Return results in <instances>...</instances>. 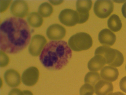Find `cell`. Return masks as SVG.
<instances>
[{
  "instance_id": "cell-8",
  "label": "cell",
  "mask_w": 126,
  "mask_h": 95,
  "mask_svg": "<svg viewBox=\"0 0 126 95\" xmlns=\"http://www.w3.org/2000/svg\"><path fill=\"white\" fill-rule=\"evenodd\" d=\"M39 75L38 69L34 66L30 67L25 70L21 76V80L25 85L32 86L38 82Z\"/></svg>"
},
{
  "instance_id": "cell-21",
  "label": "cell",
  "mask_w": 126,
  "mask_h": 95,
  "mask_svg": "<svg viewBox=\"0 0 126 95\" xmlns=\"http://www.w3.org/2000/svg\"><path fill=\"white\" fill-rule=\"evenodd\" d=\"M93 86L87 83L83 85L79 90L80 95H93L94 92Z\"/></svg>"
},
{
  "instance_id": "cell-12",
  "label": "cell",
  "mask_w": 126,
  "mask_h": 95,
  "mask_svg": "<svg viewBox=\"0 0 126 95\" xmlns=\"http://www.w3.org/2000/svg\"><path fill=\"white\" fill-rule=\"evenodd\" d=\"M4 78L6 84L11 87H16L21 83L20 77L19 73L13 69L6 70L4 73Z\"/></svg>"
},
{
  "instance_id": "cell-10",
  "label": "cell",
  "mask_w": 126,
  "mask_h": 95,
  "mask_svg": "<svg viewBox=\"0 0 126 95\" xmlns=\"http://www.w3.org/2000/svg\"><path fill=\"white\" fill-rule=\"evenodd\" d=\"M92 2L91 0H77L76 3L77 11L79 16V23L83 24L86 22L89 17V11Z\"/></svg>"
},
{
  "instance_id": "cell-11",
  "label": "cell",
  "mask_w": 126,
  "mask_h": 95,
  "mask_svg": "<svg viewBox=\"0 0 126 95\" xmlns=\"http://www.w3.org/2000/svg\"><path fill=\"white\" fill-rule=\"evenodd\" d=\"M66 30L61 25L58 24H53L48 27L46 31V34L50 40L57 41L63 38L65 36Z\"/></svg>"
},
{
  "instance_id": "cell-5",
  "label": "cell",
  "mask_w": 126,
  "mask_h": 95,
  "mask_svg": "<svg viewBox=\"0 0 126 95\" xmlns=\"http://www.w3.org/2000/svg\"><path fill=\"white\" fill-rule=\"evenodd\" d=\"M113 8V4L111 0H98L94 4V11L98 17L104 19L108 17L111 14Z\"/></svg>"
},
{
  "instance_id": "cell-17",
  "label": "cell",
  "mask_w": 126,
  "mask_h": 95,
  "mask_svg": "<svg viewBox=\"0 0 126 95\" xmlns=\"http://www.w3.org/2000/svg\"><path fill=\"white\" fill-rule=\"evenodd\" d=\"M27 20L31 26L35 28L40 27L43 21L42 17L36 12H32L30 13L27 16Z\"/></svg>"
},
{
  "instance_id": "cell-23",
  "label": "cell",
  "mask_w": 126,
  "mask_h": 95,
  "mask_svg": "<svg viewBox=\"0 0 126 95\" xmlns=\"http://www.w3.org/2000/svg\"><path fill=\"white\" fill-rule=\"evenodd\" d=\"M12 0H0V13L4 12L9 6Z\"/></svg>"
},
{
  "instance_id": "cell-3",
  "label": "cell",
  "mask_w": 126,
  "mask_h": 95,
  "mask_svg": "<svg viewBox=\"0 0 126 95\" xmlns=\"http://www.w3.org/2000/svg\"><path fill=\"white\" fill-rule=\"evenodd\" d=\"M94 54H99L105 58L106 64L113 67H119L123 64L124 57L122 54L118 50L106 46H102L95 50Z\"/></svg>"
},
{
  "instance_id": "cell-15",
  "label": "cell",
  "mask_w": 126,
  "mask_h": 95,
  "mask_svg": "<svg viewBox=\"0 0 126 95\" xmlns=\"http://www.w3.org/2000/svg\"><path fill=\"white\" fill-rule=\"evenodd\" d=\"M113 90L112 83L104 80H100L94 86V91L97 95H108Z\"/></svg>"
},
{
  "instance_id": "cell-18",
  "label": "cell",
  "mask_w": 126,
  "mask_h": 95,
  "mask_svg": "<svg viewBox=\"0 0 126 95\" xmlns=\"http://www.w3.org/2000/svg\"><path fill=\"white\" fill-rule=\"evenodd\" d=\"M107 25L109 28L114 32L120 30L122 26L119 17L115 14L112 15L109 18L107 21Z\"/></svg>"
},
{
  "instance_id": "cell-13",
  "label": "cell",
  "mask_w": 126,
  "mask_h": 95,
  "mask_svg": "<svg viewBox=\"0 0 126 95\" xmlns=\"http://www.w3.org/2000/svg\"><path fill=\"white\" fill-rule=\"evenodd\" d=\"M116 39L115 34L107 28L102 30L98 35L99 41L104 46H110L113 45L116 41Z\"/></svg>"
},
{
  "instance_id": "cell-29",
  "label": "cell",
  "mask_w": 126,
  "mask_h": 95,
  "mask_svg": "<svg viewBox=\"0 0 126 95\" xmlns=\"http://www.w3.org/2000/svg\"></svg>"
},
{
  "instance_id": "cell-14",
  "label": "cell",
  "mask_w": 126,
  "mask_h": 95,
  "mask_svg": "<svg viewBox=\"0 0 126 95\" xmlns=\"http://www.w3.org/2000/svg\"><path fill=\"white\" fill-rule=\"evenodd\" d=\"M119 74L117 68L110 66L103 67L100 72V76L102 79L110 82H113L117 79Z\"/></svg>"
},
{
  "instance_id": "cell-7",
  "label": "cell",
  "mask_w": 126,
  "mask_h": 95,
  "mask_svg": "<svg viewBox=\"0 0 126 95\" xmlns=\"http://www.w3.org/2000/svg\"><path fill=\"white\" fill-rule=\"evenodd\" d=\"M47 41L43 36L36 34L33 36L28 48L29 53L34 56H38L46 44Z\"/></svg>"
},
{
  "instance_id": "cell-1",
  "label": "cell",
  "mask_w": 126,
  "mask_h": 95,
  "mask_svg": "<svg viewBox=\"0 0 126 95\" xmlns=\"http://www.w3.org/2000/svg\"><path fill=\"white\" fill-rule=\"evenodd\" d=\"M31 38L29 27L25 20L12 17L3 21L0 26V49L9 54H15L24 49Z\"/></svg>"
},
{
  "instance_id": "cell-24",
  "label": "cell",
  "mask_w": 126,
  "mask_h": 95,
  "mask_svg": "<svg viewBox=\"0 0 126 95\" xmlns=\"http://www.w3.org/2000/svg\"><path fill=\"white\" fill-rule=\"evenodd\" d=\"M119 86L121 90L126 93V76L122 78L121 80Z\"/></svg>"
},
{
  "instance_id": "cell-16",
  "label": "cell",
  "mask_w": 126,
  "mask_h": 95,
  "mask_svg": "<svg viewBox=\"0 0 126 95\" xmlns=\"http://www.w3.org/2000/svg\"><path fill=\"white\" fill-rule=\"evenodd\" d=\"M106 64V61L103 56L96 54L88 62L87 66L90 71L95 72L102 69Z\"/></svg>"
},
{
  "instance_id": "cell-20",
  "label": "cell",
  "mask_w": 126,
  "mask_h": 95,
  "mask_svg": "<svg viewBox=\"0 0 126 95\" xmlns=\"http://www.w3.org/2000/svg\"><path fill=\"white\" fill-rule=\"evenodd\" d=\"M101 79L100 76L98 72L90 71L86 74L84 78V82L85 83L94 86Z\"/></svg>"
},
{
  "instance_id": "cell-19",
  "label": "cell",
  "mask_w": 126,
  "mask_h": 95,
  "mask_svg": "<svg viewBox=\"0 0 126 95\" xmlns=\"http://www.w3.org/2000/svg\"><path fill=\"white\" fill-rule=\"evenodd\" d=\"M53 11L52 6L49 3L45 2L41 3L38 8V12L42 17H47L50 16Z\"/></svg>"
},
{
  "instance_id": "cell-9",
  "label": "cell",
  "mask_w": 126,
  "mask_h": 95,
  "mask_svg": "<svg viewBox=\"0 0 126 95\" xmlns=\"http://www.w3.org/2000/svg\"><path fill=\"white\" fill-rule=\"evenodd\" d=\"M10 11L11 14L16 17L23 18L28 14L29 7L25 1L15 0L11 5Z\"/></svg>"
},
{
  "instance_id": "cell-4",
  "label": "cell",
  "mask_w": 126,
  "mask_h": 95,
  "mask_svg": "<svg viewBox=\"0 0 126 95\" xmlns=\"http://www.w3.org/2000/svg\"><path fill=\"white\" fill-rule=\"evenodd\" d=\"M68 44L73 50L80 51L90 48L92 46L93 40L88 34L80 32L71 36L68 41Z\"/></svg>"
},
{
  "instance_id": "cell-6",
  "label": "cell",
  "mask_w": 126,
  "mask_h": 95,
  "mask_svg": "<svg viewBox=\"0 0 126 95\" xmlns=\"http://www.w3.org/2000/svg\"><path fill=\"white\" fill-rule=\"evenodd\" d=\"M59 19L63 24L68 26H72L79 23V16L77 11L66 9L60 12Z\"/></svg>"
},
{
  "instance_id": "cell-28",
  "label": "cell",
  "mask_w": 126,
  "mask_h": 95,
  "mask_svg": "<svg viewBox=\"0 0 126 95\" xmlns=\"http://www.w3.org/2000/svg\"><path fill=\"white\" fill-rule=\"evenodd\" d=\"M108 95H126L123 93L120 92H118L114 93H111Z\"/></svg>"
},
{
  "instance_id": "cell-2",
  "label": "cell",
  "mask_w": 126,
  "mask_h": 95,
  "mask_svg": "<svg viewBox=\"0 0 126 95\" xmlns=\"http://www.w3.org/2000/svg\"><path fill=\"white\" fill-rule=\"evenodd\" d=\"M72 56V51L66 42L52 41L45 46L40 55L39 60L46 68L58 70L67 65Z\"/></svg>"
},
{
  "instance_id": "cell-27",
  "label": "cell",
  "mask_w": 126,
  "mask_h": 95,
  "mask_svg": "<svg viewBox=\"0 0 126 95\" xmlns=\"http://www.w3.org/2000/svg\"><path fill=\"white\" fill-rule=\"evenodd\" d=\"M22 92L23 95H33L32 93L29 90H24Z\"/></svg>"
},
{
  "instance_id": "cell-25",
  "label": "cell",
  "mask_w": 126,
  "mask_h": 95,
  "mask_svg": "<svg viewBox=\"0 0 126 95\" xmlns=\"http://www.w3.org/2000/svg\"><path fill=\"white\" fill-rule=\"evenodd\" d=\"M8 95H23V92L17 88L12 89L9 93Z\"/></svg>"
},
{
  "instance_id": "cell-22",
  "label": "cell",
  "mask_w": 126,
  "mask_h": 95,
  "mask_svg": "<svg viewBox=\"0 0 126 95\" xmlns=\"http://www.w3.org/2000/svg\"><path fill=\"white\" fill-rule=\"evenodd\" d=\"M9 59L8 55L4 52L0 51V67L7 66L9 63Z\"/></svg>"
},
{
  "instance_id": "cell-26",
  "label": "cell",
  "mask_w": 126,
  "mask_h": 95,
  "mask_svg": "<svg viewBox=\"0 0 126 95\" xmlns=\"http://www.w3.org/2000/svg\"><path fill=\"white\" fill-rule=\"evenodd\" d=\"M121 10L123 16L126 18V1L123 5Z\"/></svg>"
}]
</instances>
